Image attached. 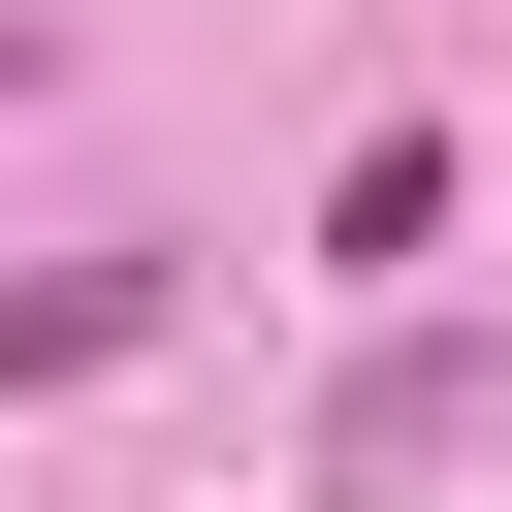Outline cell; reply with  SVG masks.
<instances>
[{"label": "cell", "mask_w": 512, "mask_h": 512, "mask_svg": "<svg viewBox=\"0 0 512 512\" xmlns=\"http://www.w3.org/2000/svg\"><path fill=\"white\" fill-rule=\"evenodd\" d=\"M320 256H448V128H352L320 160Z\"/></svg>", "instance_id": "cell-3"}, {"label": "cell", "mask_w": 512, "mask_h": 512, "mask_svg": "<svg viewBox=\"0 0 512 512\" xmlns=\"http://www.w3.org/2000/svg\"><path fill=\"white\" fill-rule=\"evenodd\" d=\"M480 416H512V352H448V320H416V352H352V416H320V448H352V480H448Z\"/></svg>", "instance_id": "cell-1"}, {"label": "cell", "mask_w": 512, "mask_h": 512, "mask_svg": "<svg viewBox=\"0 0 512 512\" xmlns=\"http://www.w3.org/2000/svg\"><path fill=\"white\" fill-rule=\"evenodd\" d=\"M0 96H32V0H0Z\"/></svg>", "instance_id": "cell-4"}, {"label": "cell", "mask_w": 512, "mask_h": 512, "mask_svg": "<svg viewBox=\"0 0 512 512\" xmlns=\"http://www.w3.org/2000/svg\"><path fill=\"white\" fill-rule=\"evenodd\" d=\"M128 352H160V256H32V288H0V416H32V384H128Z\"/></svg>", "instance_id": "cell-2"}]
</instances>
